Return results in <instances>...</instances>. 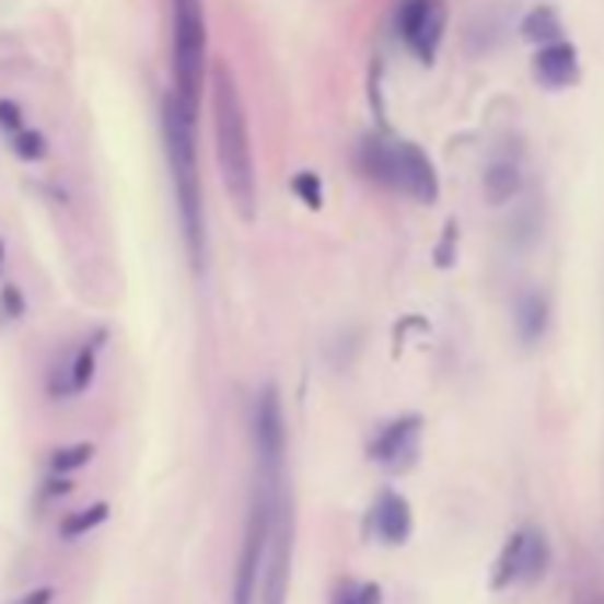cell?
Segmentation results:
<instances>
[{"label": "cell", "instance_id": "obj_19", "mask_svg": "<svg viewBox=\"0 0 604 604\" xmlns=\"http://www.w3.org/2000/svg\"><path fill=\"white\" fill-rule=\"evenodd\" d=\"M111 515V509H107V501H93L90 509H79V512H71L68 520L61 523V537L65 541H76V537H85L90 530H96L100 523H104Z\"/></svg>", "mask_w": 604, "mask_h": 604}, {"label": "cell", "instance_id": "obj_5", "mask_svg": "<svg viewBox=\"0 0 604 604\" xmlns=\"http://www.w3.org/2000/svg\"><path fill=\"white\" fill-rule=\"evenodd\" d=\"M292 548H295V512H292V495L281 487L278 498H275V515H270L264 572H260V601L264 604H284L289 601Z\"/></svg>", "mask_w": 604, "mask_h": 604}, {"label": "cell", "instance_id": "obj_17", "mask_svg": "<svg viewBox=\"0 0 604 604\" xmlns=\"http://www.w3.org/2000/svg\"><path fill=\"white\" fill-rule=\"evenodd\" d=\"M548 541L537 526H526V555H523V572H520V583H537L548 569Z\"/></svg>", "mask_w": 604, "mask_h": 604}, {"label": "cell", "instance_id": "obj_18", "mask_svg": "<svg viewBox=\"0 0 604 604\" xmlns=\"http://www.w3.org/2000/svg\"><path fill=\"white\" fill-rule=\"evenodd\" d=\"M104 338H107V330H96L90 341H82V349L76 352V363H71V392H85V387L93 384L100 341H104Z\"/></svg>", "mask_w": 604, "mask_h": 604}, {"label": "cell", "instance_id": "obj_27", "mask_svg": "<svg viewBox=\"0 0 604 604\" xmlns=\"http://www.w3.org/2000/svg\"><path fill=\"white\" fill-rule=\"evenodd\" d=\"M0 264H4V242H0Z\"/></svg>", "mask_w": 604, "mask_h": 604}, {"label": "cell", "instance_id": "obj_24", "mask_svg": "<svg viewBox=\"0 0 604 604\" xmlns=\"http://www.w3.org/2000/svg\"><path fill=\"white\" fill-rule=\"evenodd\" d=\"M0 310H4L11 321L25 316V299L19 292V284H4V289H0Z\"/></svg>", "mask_w": 604, "mask_h": 604}, {"label": "cell", "instance_id": "obj_11", "mask_svg": "<svg viewBox=\"0 0 604 604\" xmlns=\"http://www.w3.org/2000/svg\"><path fill=\"white\" fill-rule=\"evenodd\" d=\"M534 76L548 90H569L580 82V54L566 39H551L534 54Z\"/></svg>", "mask_w": 604, "mask_h": 604}, {"label": "cell", "instance_id": "obj_8", "mask_svg": "<svg viewBox=\"0 0 604 604\" xmlns=\"http://www.w3.org/2000/svg\"><path fill=\"white\" fill-rule=\"evenodd\" d=\"M420 430L423 420L416 413L398 416L370 441V458L392 473H406L416 463V455H420Z\"/></svg>", "mask_w": 604, "mask_h": 604}, {"label": "cell", "instance_id": "obj_23", "mask_svg": "<svg viewBox=\"0 0 604 604\" xmlns=\"http://www.w3.org/2000/svg\"><path fill=\"white\" fill-rule=\"evenodd\" d=\"M14 156H22V161H43L47 156V139L39 132H14Z\"/></svg>", "mask_w": 604, "mask_h": 604}, {"label": "cell", "instance_id": "obj_21", "mask_svg": "<svg viewBox=\"0 0 604 604\" xmlns=\"http://www.w3.org/2000/svg\"><path fill=\"white\" fill-rule=\"evenodd\" d=\"M330 604H384V591L378 583H356V580H345L335 586L330 594Z\"/></svg>", "mask_w": 604, "mask_h": 604}, {"label": "cell", "instance_id": "obj_20", "mask_svg": "<svg viewBox=\"0 0 604 604\" xmlns=\"http://www.w3.org/2000/svg\"><path fill=\"white\" fill-rule=\"evenodd\" d=\"M96 455V444L93 441H79V444H65V449H57L50 455V473H57V477H68V473L82 469L90 458Z\"/></svg>", "mask_w": 604, "mask_h": 604}, {"label": "cell", "instance_id": "obj_13", "mask_svg": "<svg viewBox=\"0 0 604 604\" xmlns=\"http://www.w3.org/2000/svg\"><path fill=\"white\" fill-rule=\"evenodd\" d=\"M359 167L363 175L387 189H398V161H395V142L367 136L363 147H359Z\"/></svg>", "mask_w": 604, "mask_h": 604}, {"label": "cell", "instance_id": "obj_12", "mask_svg": "<svg viewBox=\"0 0 604 604\" xmlns=\"http://www.w3.org/2000/svg\"><path fill=\"white\" fill-rule=\"evenodd\" d=\"M551 327V302L541 292H523L520 302H515V335L526 345H537Z\"/></svg>", "mask_w": 604, "mask_h": 604}, {"label": "cell", "instance_id": "obj_10", "mask_svg": "<svg viewBox=\"0 0 604 604\" xmlns=\"http://www.w3.org/2000/svg\"><path fill=\"white\" fill-rule=\"evenodd\" d=\"M367 526H370V534L378 537L381 544H392V548L406 544L409 534H413V509H409V501L402 498L398 491H381L378 501H373L370 515H367Z\"/></svg>", "mask_w": 604, "mask_h": 604}, {"label": "cell", "instance_id": "obj_16", "mask_svg": "<svg viewBox=\"0 0 604 604\" xmlns=\"http://www.w3.org/2000/svg\"><path fill=\"white\" fill-rule=\"evenodd\" d=\"M520 33H523L526 43H537V47H544V43H551V39H562V19H558V11L551 4H537L523 19Z\"/></svg>", "mask_w": 604, "mask_h": 604}, {"label": "cell", "instance_id": "obj_1", "mask_svg": "<svg viewBox=\"0 0 604 604\" xmlns=\"http://www.w3.org/2000/svg\"><path fill=\"white\" fill-rule=\"evenodd\" d=\"M213 139H218V164L224 189L232 196L242 221L256 218V167H253V147H249V121L242 107L239 85L228 65H213Z\"/></svg>", "mask_w": 604, "mask_h": 604}, {"label": "cell", "instance_id": "obj_15", "mask_svg": "<svg viewBox=\"0 0 604 604\" xmlns=\"http://www.w3.org/2000/svg\"><path fill=\"white\" fill-rule=\"evenodd\" d=\"M523 555H526V526L520 530V534H512L509 544H506V548H501V555H498L495 572H491V586H495V591H506V586L520 583Z\"/></svg>", "mask_w": 604, "mask_h": 604}, {"label": "cell", "instance_id": "obj_2", "mask_svg": "<svg viewBox=\"0 0 604 604\" xmlns=\"http://www.w3.org/2000/svg\"><path fill=\"white\" fill-rule=\"evenodd\" d=\"M196 114L178 104L171 93L164 100V150L171 164V182H175L178 218L185 232L193 264H204V193H199V164H196Z\"/></svg>", "mask_w": 604, "mask_h": 604}, {"label": "cell", "instance_id": "obj_14", "mask_svg": "<svg viewBox=\"0 0 604 604\" xmlns=\"http://www.w3.org/2000/svg\"><path fill=\"white\" fill-rule=\"evenodd\" d=\"M520 189H523L520 164L495 161L491 167H487V175H484V196H487V204H491V207H506Z\"/></svg>", "mask_w": 604, "mask_h": 604}, {"label": "cell", "instance_id": "obj_6", "mask_svg": "<svg viewBox=\"0 0 604 604\" xmlns=\"http://www.w3.org/2000/svg\"><path fill=\"white\" fill-rule=\"evenodd\" d=\"M253 444H256V480H284V413L275 384H264L253 406Z\"/></svg>", "mask_w": 604, "mask_h": 604}, {"label": "cell", "instance_id": "obj_26", "mask_svg": "<svg viewBox=\"0 0 604 604\" xmlns=\"http://www.w3.org/2000/svg\"><path fill=\"white\" fill-rule=\"evenodd\" d=\"M54 601V586H33L28 594H22L14 604H50Z\"/></svg>", "mask_w": 604, "mask_h": 604}, {"label": "cell", "instance_id": "obj_7", "mask_svg": "<svg viewBox=\"0 0 604 604\" xmlns=\"http://www.w3.org/2000/svg\"><path fill=\"white\" fill-rule=\"evenodd\" d=\"M444 22H449L444 0H406L398 11V33L423 65H430L438 57V47L444 39Z\"/></svg>", "mask_w": 604, "mask_h": 604}, {"label": "cell", "instance_id": "obj_9", "mask_svg": "<svg viewBox=\"0 0 604 604\" xmlns=\"http://www.w3.org/2000/svg\"><path fill=\"white\" fill-rule=\"evenodd\" d=\"M395 161H398V189L420 199V204H434L438 171L430 164V156L416 142H395Z\"/></svg>", "mask_w": 604, "mask_h": 604}, {"label": "cell", "instance_id": "obj_25", "mask_svg": "<svg viewBox=\"0 0 604 604\" xmlns=\"http://www.w3.org/2000/svg\"><path fill=\"white\" fill-rule=\"evenodd\" d=\"M0 128L4 132H19L22 128V107L14 100H0Z\"/></svg>", "mask_w": 604, "mask_h": 604}, {"label": "cell", "instance_id": "obj_3", "mask_svg": "<svg viewBox=\"0 0 604 604\" xmlns=\"http://www.w3.org/2000/svg\"><path fill=\"white\" fill-rule=\"evenodd\" d=\"M207 65V19L204 0H171V71L175 96L185 111H199Z\"/></svg>", "mask_w": 604, "mask_h": 604}, {"label": "cell", "instance_id": "obj_22", "mask_svg": "<svg viewBox=\"0 0 604 604\" xmlns=\"http://www.w3.org/2000/svg\"><path fill=\"white\" fill-rule=\"evenodd\" d=\"M292 189H295V196L310 210H321L324 207V185H321V178L313 175V171H299L295 182H292Z\"/></svg>", "mask_w": 604, "mask_h": 604}, {"label": "cell", "instance_id": "obj_4", "mask_svg": "<svg viewBox=\"0 0 604 604\" xmlns=\"http://www.w3.org/2000/svg\"><path fill=\"white\" fill-rule=\"evenodd\" d=\"M281 487H284V480L281 484L256 480L249 523H246V541H242V555H239V566H235L232 604H260L264 551H267V534H270V515H275V498H278Z\"/></svg>", "mask_w": 604, "mask_h": 604}]
</instances>
